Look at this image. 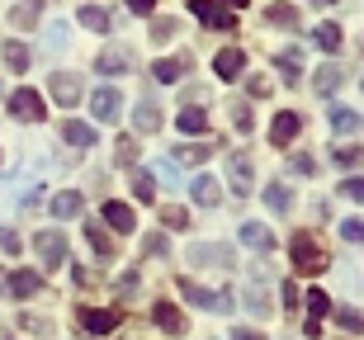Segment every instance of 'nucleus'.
Returning <instances> with one entry per match:
<instances>
[{"instance_id": "nucleus-36", "label": "nucleus", "mask_w": 364, "mask_h": 340, "mask_svg": "<svg viewBox=\"0 0 364 340\" xmlns=\"http://www.w3.org/2000/svg\"><path fill=\"white\" fill-rule=\"evenodd\" d=\"M151 190H156V185H151V175H147V170H133V194L142 199V204H151V199H156Z\"/></svg>"}, {"instance_id": "nucleus-20", "label": "nucleus", "mask_w": 364, "mask_h": 340, "mask_svg": "<svg viewBox=\"0 0 364 340\" xmlns=\"http://www.w3.org/2000/svg\"><path fill=\"white\" fill-rule=\"evenodd\" d=\"M360 128H364V119L355 109H346V104L331 109V133H336V137H350V133H360Z\"/></svg>"}, {"instance_id": "nucleus-14", "label": "nucleus", "mask_w": 364, "mask_h": 340, "mask_svg": "<svg viewBox=\"0 0 364 340\" xmlns=\"http://www.w3.org/2000/svg\"><path fill=\"white\" fill-rule=\"evenodd\" d=\"M62 137H67L71 147H95V123H85V119H62Z\"/></svg>"}, {"instance_id": "nucleus-25", "label": "nucleus", "mask_w": 364, "mask_h": 340, "mask_svg": "<svg viewBox=\"0 0 364 340\" xmlns=\"http://www.w3.org/2000/svg\"><path fill=\"white\" fill-rule=\"evenodd\" d=\"M137 128H142V133H156V128H161V109H156L151 95L137 99Z\"/></svg>"}, {"instance_id": "nucleus-16", "label": "nucleus", "mask_w": 364, "mask_h": 340, "mask_svg": "<svg viewBox=\"0 0 364 340\" xmlns=\"http://www.w3.org/2000/svg\"><path fill=\"white\" fill-rule=\"evenodd\" d=\"M189 10H194V19H203L208 28H232L237 24L228 10H218V5H208V0H189Z\"/></svg>"}, {"instance_id": "nucleus-3", "label": "nucleus", "mask_w": 364, "mask_h": 340, "mask_svg": "<svg viewBox=\"0 0 364 340\" xmlns=\"http://www.w3.org/2000/svg\"><path fill=\"white\" fill-rule=\"evenodd\" d=\"M189 260L194 265H218V270H232L237 260H232V246H223V241H194L189 246Z\"/></svg>"}, {"instance_id": "nucleus-7", "label": "nucleus", "mask_w": 364, "mask_h": 340, "mask_svg": "<svg viewBox=\"0 0 364 340\" xmlns=\"http://www.w3.org/2000/svg\"><path fill=\"white\" fill-rule=\"evenodd\" d=\"M298 133H303V114H294V109L274 114V123H270V142H274V147H284V142H294Z\"/></svg>"}, {"instance_id": "nucleus-26", "label": "nucleus", "mask_w": 364, "mask_h": 340, "mask_svg": "<svg viewBox=\"0 0 364 340\" xmlns=\"http://www.w3.org/2000/svg\"><path fill=\"white\" fill-rule=\"evenodd\" d=\"M312 43H317L322 53H336V48H341V24H331V19H322V24L312 28Z\"/></svg>"}, {"instance_id": "nucleus-53", "label": "nucleus", "mask_w": 364, "mask_h": 340, "mask_svg": "<svg viewBox=\"0 0 364 340\" xmlns=\"http://www.w3.org/2000/svg\"><path fill=\"white\" fill-rule=\"evenodd\" d=\"M228 5H251V0H228Z\"/></svg>"}, {"instance_id": "nucleus-39", "label": "nucleus", "mask_w": 364, "mask_h": 340, "mask_svg": "<svg viewBox=\"0 0 364 340\" xmlns=\"http://www.w3.org/2000/svg\"><path fill=\"white\" fill-rule=\"evenodd\" d=\"M341 236H346L350 246H364V222L360 218H346V222H341Z\"/></svg>"}, {"instance_id": "nucleus-17", "label": "nucleus", "mask_w": 364, "mask_h": 340, "mask_svg": "<svg viewBox=\"0 0 364 340\" xmlns=\"http://www.w3.org/2000/svg\"><path fill=\"white\" fill-rule=\"evenodd\" d=\"M242 67H246V53H242V48H223V53H218V62H213V71L223 76V81H237V76H242Z\"/></svg>"}, {"instance_id": "nucleus-46", "label": "nucleus", "mask_w": 364, "mask_h": 340, "mask_svg": "<svg viewBox=\"0 0 364 340\" xmlns=\"http://www.w3.org/2000/svg\"><path fill=\"white\" fill-rule=\"evenodd\" d=\"M0 251H5V256H19V236H14L10 227H0Z\"/></svg>"}, {"instance_id": "nucleus-54", "label": "nucleus", "mask_w": 364, "mask_h": 340, "mask_svg": "<svg viewBox=\"0 0 364 340\" xmlns=\"http://www.w3.org/2000/svg\"><path fill=\"white\" fill-rule=\"evenodd\" d=\"M312 5H331V0H312Z\"/></svg>"}, {"instance_id": "nucleus-4", "label": "nucleus", "mask_w": 364, "mask_h": 340, "mask_svg": "<svg viewBox=\"0 0 364 340\" xmlns=\"http://www.w3.org/2000/svg\"><path fill=\"white\" fill-rule=\"evenodd\" d=\"M90 114H95V123H114L123 114V95L114 90V85H100L90 95Z\"/></svg>"}, {"instance_id": "nucleus-40", "label": "nucleus", "mask_w": 364, "mask_h": 340, "mask_svg": "<svg viewBox=\"0 0 364 340\" xmlns=\"http://www.w3.org/2000/svg\"><path fill=\"white\" fill-rule=\"evenodd\" d=\"M331 161L350 170V165H360V161H364V151H360V147H336V156H331Z\"/></svg>"}, {"instance_id": "nucleus-12", "label": "nucleus", "mask_w": 364, "mask_h": 340, "mask_svg": "<svg viewBox=\"0 0 364 340\" xmlns=\"http://www.w3.org/2000/svg\"><path fill=\"white\" fill-rule=\"evenodd\" d=\"M228 180L237 194H251V185H256V170H251V161L246 156H228Z\"/></svg>"}, {"instance_id": "nucleus-24", "label": "nucleus", "mask_w": 364, "mask_h": 340, "mask_svg": "<svg viewBox=\"0 0 364 340\" xmlns=\"http://www.w3.org/2000/svg\"><path fill=\"white\" fill-rule=\"evenodd\" d=\"M180 293H185L194 307H208V312H218V293H208V288L194 284V279H180Z\"/></svg>"}, {"instance_id": "nucleus-2", "label": "nucleus", "mask_w": 364, "mask_h": 340, "mask_svg": "<svg viewBox=\"0 0 364 340\" xmlns=\"http://www.w3.org/2000/svg\"><path fill=\"white\" fill-rule=\"evenodd\" d=\"M48 95L62 104V109H71V104H81V76L76 71H53V81H48Z\"/></svg>"}, {"instance_id": "nucleus-50", "label": "nucleus", "mask_w": 364, "mask_h": 340, "mask_svg": "<svg viewBox=\"0 0 364 340\" xmlns=\"http://www.w3.org/2000/svg\"><path fill=\"white\" fill-rule=\"evenodd\" d=\"M279 302H284V307H294V302H298V288L284 284V288H279Z\"/></svg>"}, {"instance_id": "nucleus-45", "label": "nucleus", "mask_w": 364, "mask_h": 340, "mask_svg": "<svg viewBox=\"0 0 364 340\" xmlns=\"http://www.w3.org/2000/svg\"><path fill=\"white\" fill-rule=\"evenodd\" d=\"M161 222H166V227H185L189 213H185V208H161Z\"/></svg>"}, {"instance_id": "nucleus-11", "label": "nucleus", "mask_w": 364, "mask_h": 340, "mask_svg": "<svg viewBox=\"0 0 364 340\" xmlns=\"http://www.w3.org/2000/svg\"><path fill=\"white\" fill-rule=\"evenodd\" d=\"M5 288H10L14 298H33V293H43V274H33V270H14L10 279H5Z\"/></svg>"}, {"instance_id": "nucleus-47", "label": "nucleus", "mask_w": 364, "mask_h": 340, "mask_svg": "<svg viewBox=\"0 0 364 340\" xmlns=\"http://www.w3.org/2000/svg\"><path fill=\"white\" fill-rule=\"evenodd\" d=\"M133 156H137L133 137H119V161H123V165H133Z\"/></svg>"}, {"instance_id": "nucleus-55", "label": "nucleus", "mask_w": 364, "mask_h": 340, "mask_svg": "<svg viewBox=\"0 0 364 340\" xmlns=\"http://www.w3.org/2000/svg\"><path fill=\"white\" fill-rule=\"evenodd\" d=\"M0 288H5V274H0Z\"/></svg>"}, {"instance_id": "nucleus-1", "label": "nucleus", "mask_w": 364, "mask_h": 340, "mask_svg": "<svg viewBox=\"0 0 364 340\" xmlns=\"http://www.w3.org/2000/svg\"><path fill=\"white\" fill-rule=\"evenodd\" d=\"M289 260H294V270H303V274H322L326 270V251L312 241L308 231H298L294 241H289Z\"/></svg>"}, {"instance_id": "nucleus-15", "label": "nucleus", "mask_w": 364, "mask_h": 340, "mask_svg": "<svg viewBox=\"0 0 364 340\" xmlns=\"http://www.w3.org/2000/svg\"><path fill=\"white\" fill-rule=\"evenodd\" d=\"M123 322L119 307H105V312H81V327L90 331V336H105V331H114Z\"/></svg>"}, {"instance_id": "nucleus-29", "label": "nucleus", "mask_w": 364, "mask_h": 340, "mask_svg": "<svg viewBox=\"0 0 364 340\" xmlns=\"http://www.w3.org/2000/svg\"><path fill=\"white\" fill-rule=\"evenodd\" d=\"M312 85H317V95H336L341 90V67H322L312 76Z\"/></svg>"}, {"instance_id": "nucleus-37", "label": "nucleus", "mask_w": 364, "mask_h": 340, "mask_svg": "<svg viewBox=\"0 0 364 340\" xmlns=\"http://www.w3.org/2000/svg\"><path fill=\"white\" fill-rule=\"evenodd\" d=\"M336 322L341 331H364V312H355V307H336Z\"/></svg>"}, {"instance_id": "nucleus-5", "label": "nucleus", "mask_w": 364, "mask_h": 340, "mask_svg": "<svg viewBox=\"0 0 364 340\" xmlns=\"http://www.w3.org/2000/svg\"><path fill=\"white\" fill-rule=\"evenodd\" d=\"M10 114L14 119H24V123H38L43 119V95L38 90H28V85H19L10 95Z\"/></svg>"}, {"instance_id": "nucleus-43", "label": "nucleus", "mask_w": 364, "mask_h": 340, "mask_svg": "<svg viewBox=\"0 0 364 340\" xmlns=\"http://www.w3.org/2000/svg\"><path fill=\"white\" fill-rule=\"evenodd\" d=\"M341 194H346L350 204H364V175L360 180H346V185H341Z\"/></svg>"}, {"instance_id": "nucleus-21", "label": "nucleus", "mask_w": 364, "mask_h": 340, "mask_svg": "<svg viewBox=\"0 0 364 340\" xmlns=\"http://www.w3.org/2000/svg\"><path fill=\"white\" fill-rule=\"evenodd\" d=\"M274 67L284 71V85H298V76H303V53H298V48H284V53L274 57Z\"/></svg>"}, {"instance_id": "nucleus-19", "label": "nucleus", "mask_w": 364, "mask_h": 340, "mask_svg": "<svg viewBox=\"0 0 364 340\" xmlns=\"http://www.w3.org/2000/svg\"><path fill=\"white\" fill-rule=\"evenodd\" d=\"M48 208H53V218L62 222V218H76V213H81V194L76 190H62V194H53V199H48Z\"/></svg>"}, {"instance_id": "nucleus-52", "label": "nucleus", "mask_w": 364, "mask_h": 340, "mask_svg": "<svg viewBox=\"0 0 364 340\" xmlns=\"http://www.w3.org/2000/svg\"><path fill=\"white\" fill-rule=\"evenodd\" d=\"M232 340H260V331H246V327H237V331H232Z\"/></svg>"}, {"instance_id": "nucleus-49", "label": "nucleus", "mask_w": 364, "mask_h": 340, "mask_svg": "<svg viewBox=\"0 0 364 340\" xmlns=\"http://www.w3.org/2000/svg\"><path fill=\"white\" fill-rule=\"evenodd\" d=\"M176 156H180V161H189V165H194V161H203V147H180Z\"/></svg>"}, {"instance_id": "nucleus-18", "label": "nucleus", "mask_w": 364, "mask_h": 340, "mask_svg": "<svg viewBox=\"0 0 364 340\" xmlns=\"http://www.w3.org/2000/svg\"><path fill=\"white\" fill-rule=\"evenodd\" d=\"M105 222H109L114 231H137L133 208H128V204H119V199H109V204H105Z\"/></svg>"}, {"instance_id": "nucleus-23", "label": "nucleus", "mask_w": 364, "mask_h": 340, "mask_svg": "<svg viewBox=\"0 0 364 340\" xmlns=\"http://www.w3.org/2000/svg\"><path fill=\"white\" fill-rule=\"evenodd\" d=\"M176 128H180L185 137H203V133H208V114H203V109H180Z\"/></svg>"}, {"instance_id": "nucleus-42", "label": "nucleus", "mask_w": 364, "mask_h": 340, "mask_svg": "<svg viewBox=\"0 0 364 340\" xmlns=\"http://www.w3.org/2000/svg\"><path fill=\"white\" fill-rule=\"evenodd\" d=\"M176 33H180L176 19H151V38H176Z\"/></svg>"}, {"instance_id": "nucleus-13", "label": "nucleus", "mask_w": 364, "mask_h": 340, "mask_svg": "<svg viewBox=\"0 0 364 340\" xmlns=\"http://www.w3.org/2000/svg\"><path fill=\"white\" fill-rule=\"evenodd\" d=\"M189 194H194V204H199V208H218V204H223V185H218L213 175H199L194 185H189Z\"/></svg>"}, {"instance_id": "nucleus-9", "label": "nucleus", "mask_w": 364, "mask_h": 340, "mask_svg": "<svg viewBox=\"0 0 364 340\" xmlns=\"http://www.w3.org/2000/svg\"><path fill=\"white\" fill-rule=\"evenodd\" d=\"M237 236H242V246H251V251H260V256H265V251H274V231L265 227V222H242V227H237Z\"/></svg>"}, {"instance_id": "nucleus-8", "label": "nucleus", "mask_w": 364, "mask_h": 340, "mask_svg": "<svg viewBox=\"0 0 364 340\" xmlns=\"http://www.w3.org/2000/svg\"><path fill=\"white\" fill-rule=\"evenodd\" d=\"M95 71H100V76H123V71H133V53H123V48H105V53L95 57Z\"/></svg>"}, {"instance_id": "nucleus-27", "label": "nucleus", "mask_w": 364, "mask_h": 340, "mask_svg": "<svg viewBox=\"0 0 364 340\" xmlns=\"http://www.w3.org/2000/svg\"><path fill=\"white\" fill-rule=\"evenodd\" d=\"M180 71H185V62H180V57H161V62H151V76H156L161 85L180 81Z\"/></svg>"}, {"instance_id": "nucleus-6", "label": "nucleus", "mask_w": 364, "mask_h": 340, "mask_svg": "<svg viewBox=\"0 0 364 340\" xmlns=\"http://www.w3.org/2000/svg\"><path fill=\"white\" fill-rule=\"evenodd\" d=\"M38 256H43V270H57L67 260V236L62 231H38Z\"/></svg>"}, {"instance_id": "nucleus-31", "label": "nucleus", "mask_w": 364, "mask_h": 340, "mask_svg": "<svg viewBox=\"0 0 364 340\" xmlns=\"http://www.w3.org/2000/svg\"><path fill=\"white\" fill-rule=\"evenodd\" d=\"M156 327H161V331H176V336H180V331H185V317H180L171 302H161V307H156Z\"/></svg>"}, {"instance_id": "nucleus-33", "label": "nucleus", "mask_w": 364, "mask_h": 340, "mask_svg": "<svg viewBox=\"0 0 364 340\" xmlns=\"http://www.w3.org/2000/svg\"><path fill=\"white\" fill-rule=\"evenodd\" d=\"M5 67H10V71L28 67V48H24V43H5Z\"/></svg>"}, {"instance_id": "nucleus-30", "label": "nucleus", "mask_w": 364, "mask_h": 340, "mask_svg": "<svg viewBox=\"0 0 364 340\" xmlns=\"http://www.w3.org/2000/svg\"><path fill=\"white\" fill-rule=\"evenodd\" d=\"M85 241H90L95 246V256H114V241H109V236H105V227H95V222H85Z\"/></svg>"}, {"instance_id": "nucleus-32", "label": "nucleus", "mask_w": 364, "mask_h": 340, "mask_svg": "<svg viewBox=\"0 0 364 340\" xmlns=\"http://www.w3.org/2000/svg\"><path fill=\"white\" fill-rule=\"evenodd\" d=\"M67 43H71V28L62 24V19H57V24H48V53H62Z\"/></svg>"}, {"instance_id": "nucleus-48", "label": "nucleus", "mask_w": 364, "mask_h": 340, "mask_svg": "<svg viewBox=\"0 0 364 340\" xmlns=\"http://www.w3.org/2000/svg\"><path fill=\"white\" fill-rule=\"evenodd\" d=\"M251 95L265 99V95H270V81H265V76H251Z\"/></svg>"}, {"instance_id": "nucleus-41", "label": "nucleus", "mask_w": 364, "mask_h": 340, "mask_svg": "<svg viewBox=\"0 0 364 340\" xmlns=\"http://www.w3.org/2000/svg\"><path fill=\"white\" fill-rule=\"evenodd\" d=\"M289 170H294V175H312V170H317V161H312L308 151H298V156H289Z\"/></svg>"}, {"instance_id": "nucleus-10", "label": "nucleus", "mask_w": 364, "mask_h": 340, "mask_svg": "<svg viewBox=\"0 0 364 340\" xmlns=\"http://www.w3.org/2000/svg\"><path fill=\"white\" fill-rule=\"evenodd\" d=\"M242 302H246V312H251V317H270V312H274V302H270V293H265V284H260V274L246 284Z\"/></svg>"}, {"instance_id": "nucleus-51", "label": "nucleus", "mask_w": 364, "mask_h": 340, "mask_svg": "<svg viewBox=\"0 0 364 340\" xmlns=\"http://www.w3.org/2000/svg\"><path fill=\"white\" fill-rule=\"evenodd\" d=\"M151 5H156V0H128V10H133V14H151Z\"/></svg>"}, {"instance_id": "nucleus-38", "label": "nucleus", "mask_w": 364, "mask_h": 340, "mask_svg": "<svg viewBox=\"0 0 364 340\" xmlns=\"http://www.w3.org/2000/svg\"><path fill=\"white\" fill-rule=\"evenodd\" d=\"M270 24H284V28H298V10H294V5H274V10H270Z\"/></svg>"}, {"instance_id": "nucleus-22", "label": "nucleus", "mask_w": 364, "mask_h": 340, "mask_svg": "<svg viewBox=\"0 0 364 340\" xmlns=\"http://www.w3.org/2000/svg\"><path fill=\"white\" fill-rule=\"evenodd\" d=\"M265 204H270V213H289V208H294V190H289L284 180H270V185H265Z\"/></svg>"}, {"instance_id": "nucleus-35", "label": "nucleus", "mask_w": 364, "mask_h": 340, "mask_svg": "<svg viewBox=\"0 0 364 340\" xmlns=\"http://www.w3.org/2000/svg\"><path fill=\"white\" fill-rule=\"evenodd\" d=\"M81 24L95 28V33H105V28H109V14L100 10V5H85V10H81Z\"/></svg>"}, {"instance_id": "nucleus-28", "label": "nucleus", "mask_w": 364, "mask_h": 340, "mask_svg": "<svg viewBox=\"0 0 364 340\" xmlns=\"http://www.w3.org/2000/svg\"><path fill=\"white\" fill-rule=\"evenodd\" d=\"M38 5H43V0H24V5H14V10H10V24H14V28L38 24Z\"/></svg>"}, {"instance_id": "nucleus-44", "label": "nucleus", "mask_w": 364, "mask_h": 340, "mask_svg": "<svg viewBox=\"0 0 364 340\" xmlns=\"http://www.w3.org/2000/svg\"><path fill=\"white\" fill-rule=\"evenodd\" d=\"M156 180H166V185L176 190V185H180V170H176L171 161H156Z\"/></svg>"}, {"instance_id": "nucleus-34", "label": "nucleus", "mask_w": 364, "mask_h": 340, "mask_svg": "<svg viewBox=\"0 0 364 340\" xmlns=\"http://www.w3.org/2000/svg\"><path fill=\"white\" fill-rule=\"evenodd\" d=\"M308 312H312V322H322V317L331 312V298H326L322 288H308Z\"/></svg>"}]
</instances>
